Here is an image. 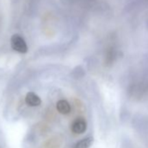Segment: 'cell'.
I'll return each mask as SVG.
<instances>
[{
    "instance_id": "obj_4",
    "label": "cell",
    "mask_w": 148,
    "mask_h": 148,
    "mask_svg": "<svg viewBox=\"0 0 148 148\" xmlns=\"http://www.w3.org/2000/svg\"><path fill=\"white\" fill-rule=\"evenodd\" d=\"M56 107H57V110L59 113L64 114V115L70 113V112L71 110L70 104L68 103V101H66L64 99H61V100L58 101Z\"/></svg>"
},
{
    "instance_id": "obj_1",
    "label": "cell",
    "mask_w": 148,
    "mask_h": 148,
    "mask_svg": "<svg viewBox=\"0 0 148 148\" xmlns=\"http://www.w3.org/2000/svg\"><path fill=\"white\" fill-rule=\"evenodd\" d=\"M11 44L13 50L19 53H26L28 51V46L25 40L18 34H15L12 37Z\"/></svg>"
},
{
    "instance_id": "obj_5",
    "label": "cell",
    "mask_w": 148,
    "mask_h": 148,
    "mask_svg": "<svg viewBox=\"0 0 148 148\" xmlns=\"http://www.w3.org/2000/svg\"><path fill=\"white\" fill-rule=\"evenodd\" d=\"M93 138L92 137H88L84 139H81L80 141L77 142L75 145L73 146V148H89L92 143H93Z\"/></svg>"
},
{
    "instance_id": "obj_2",
    "label": "cell",
    "mask_w": 148,
    "mask_h": 148,
    "mask_svg": "<svg viewBox=\"0 0 148 148\" xmlns=\"http://www.w3.org/2000/svg\"><path fill=\"white\" fill-rule=\"evenodd\" d=\"M86 121L83 118H79L73 121L71 125V132L76 134H81L84 133L86 130Z\"/></svg>"
},
{
    "instance_id": "obj_3",
    "label": "cell",
    "mask_w": 148,
    "mask_h": 148,
    "mask_svg": "<svg viewBox=\"0 0 148 148\" xmlns=\"http://www.w3.org/2000/svg\"><path fill=\"white\" fill-rule=\"evenodd\" d=\"M25 103L29 106H38L41 105V99L36 93L30 92L25 96Z\"/></svg>"
}]
</instances>
